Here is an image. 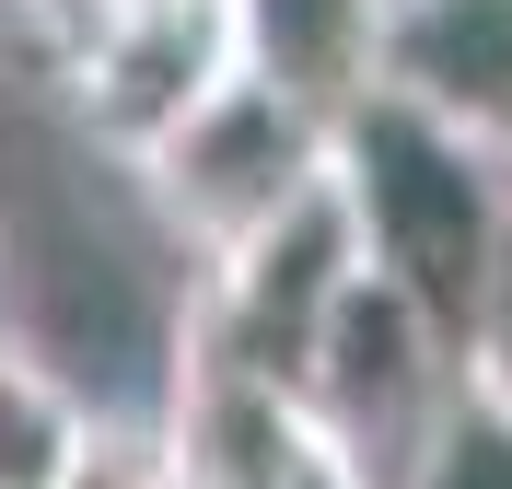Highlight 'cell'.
Listing matches in <instances>:
<instances>
[{"label":"cell","instance_id":"cell-8","mask_svg":"<svg viewBox=\"0 0 512 489\" xmlns=\"http://www.w3.org/2000/svg\"><path fill=\"white\" fill-rule=\"evenodd\" d=\"M82 455H94L82 396H70L47 361H24L12 338H0V489H70Z\"/></svg>","mask_w":512,"mask_h":489},{"label":"cell","instance_id":"cell-9","mask_svg":"<svg viewBox=\"0 0 512 489\" xmlns=\"http://www.w3.org/2000/svg\"><path fill=\"white\" fill-rule=\"evenodd\" d=\"M396 489H512V396L501 385H454V408L431 420V443H419V466Z\"/></svg>","mask_w":512,"mask_h":489},{"label":"cell","instance_id":"cell-11","mask_svg":"<svg viewBox=\"0 0 512 489\" xmlns=\"http://www.w3.org/2000/svg\"><path fill=\"white\" fill-rule=\"evenodd\" d=\"M0 338H12V245H0Z\"/></svg>","mask_w":512,"mask_h":489},{"label":"cell","instance_id":"cell-7","mask_svg":"<svg viewBox=\"0 0 512 489\" xmlns=\"http://www.w3.org/2000/svg\"><path fill=\"white\" fill-rule=\"evenodd\" d=\"M222 24H233V59L303 94L315 117H338L350 94L384 82V0H222Z\"/></svg>","mask_w":512,"mask_h":489},{"label":"cell","instance_id":"cell-3","mask_svg":"<svg viewBox=\"0 0 512 489\" xmlns=\"http://www.w3.org/2000/svg\"><path fill=\"white\" fill-rule=\"evenodd\" d=\"M454 385H466V350L396 280L361 268L338 292V315H326L315 361H303V420L326 431V455L350 466L361 489H396L419 466V443H431V420L454 408Z\"/></svg>","mask_w":512,"mask_h":489},{"label":"cell","instance_id":"cell-4","mask_svg":"<svg viewBox=\"0 0 512 489\" xmlns=\"http://www.w3.org/2000/svg\"><path fill=\"white\" fill-rule=\"evenodd\" d=\"M350 280H361V233H350V198H338V163H326L315 198H291L268 233H245L233 257H210L198 338L303 396V361H315V338H326V315H338Z\"/></svg>","mask_w":512,"mask_h":489},{"label":"cell","instance_id":"cell-1","mask_svg":"<svg viewBox=\"0 0 512 489\" xmlns=\"http://www.w3.org/2000/svg\"><path fill=\"white\" fill-rule=\"evenodd\" d=\"M338 198H350L361 268L396 280L466 350L489 280H501V245H512V175L466 129H443L431 105L373 82V94L338 105Z\"/></svg>","mask_w":512,"mask_h":489},{"label":"cell","instance_id":"cell-2","mask_svg":"<svg viewBox=\"0 0 512 489\" xmlns=\"http://www.w3.org/2000/svg\"><path fill=\"white\" fill-rule=\"evenodd\" d=\"M326 163H338V117H315L303 94H280V82H256V70L233 59L222 82L140 152V187H152L163 233L210 268V257H233L245 233H268L291 198H315Z\"/></svg>","mask_w":512,"mask_h":489},{"label":"cell","instance_id":"cell-5","mask_svg":"<svg viewBox=\"0 0 512 489\" xmlns=\"http://www.w3.org/2000/svg\"><path fill=\"white\" fill-rule=\"evenodd\" d=\"M233 70V24L222 0H117L105 24L70 35V105L105 152H152L175 117H187L210 82Z\"/></svg>","mask_w":512,"mask_h":489},{"label":"cell","instance_id":"cell-10","mask_svg":"<svg viewBox=\"0 0 512 489\" xmlns=\"http://www.w3.org/2000/svg\"><path fill=\"white\" fill-rule=\"evenodd\" d=\"M466 373L512 396V245H501V280H489V303H478V338H466Z\"/></svg>","mask_w":512,"mask_h":489},{"label":"cell","instance_id":"cell-6","mask_svg":"<svg viewBox=\"0 0 512 489\" xmlns=\"http://www.w3.org/2000/svg\"><path fill=\"white\" fill-rule=\"evenodd\" d=\"M384 82L512 175V0H384Z\"/></svg>","mask_w":512,"mask_h":489}]
</instances>
